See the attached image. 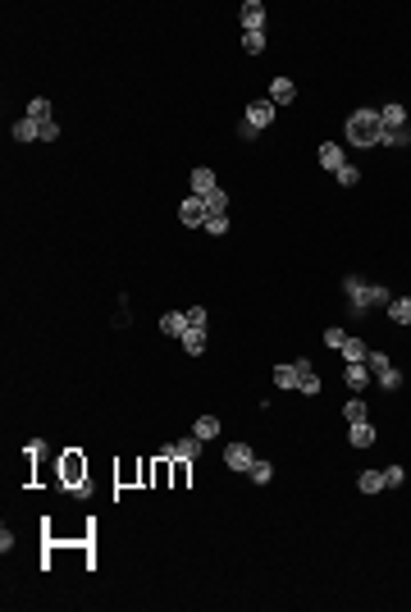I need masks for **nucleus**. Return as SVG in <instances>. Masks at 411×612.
Listing matches in <instances>:
<instances>
[{"instance_id":"nucleus-27","label":"nucleus","mask_w":411,"mask_h":612,"mask_svg":"<svg viewBox=\"0 0 411 612\" xmlns=\"http://www.w3.org/2000/svg\"><path fill=\"white\" fill-rule=\"evenodd\" d=\"M247 475H251V480H256V484H270L274 480V466H270V461H251V470H247Z\"/></svg>"},{"instance_id":"nucleus-19","label":"nucleus","mask_w":411,"mask_h":612,"mask_svg":"<svg viewBox=\"0 0 411 612\" xmlns=\"http://www.w3.org/2000/svg\"><path fill=\"white\" fill-rule=\"evenodd\" d=\"M178 343H183V352H187V357H201V352H206V329H187V334H183Z\"/></svg>"},{"instance_id":"nucleus-4","label":"nucleus","mask_w":411,"mask_h":612,"mask_svg":"<svg viewBox=\"0 0 411 612\" xmlns=\"http://www.w3.org/2000/svg\"><path fill=\"white\" fill-rule=\"evenodd\" d=\"M251 461H256V452H251V443H242V439H233L224 448V466L228 470H251Z\"/></svg>"},{"instance_id":"nucleus-34","label":"nucleus","mask_w":411,"mask_h":612,"mask_svg":"<svg viewBox=\"0 0 411 612\" xmlns=\"http://www.w3.org/2000/svg\"><path fill=\"white\" fill-rule=\"evenodd\" d=\"M325 343H329V348H334V352H338V348H343V343H347V334H343V329H338V325H334V329H325Z\"/></svg>"},{"instance_id":"nucleus-23","label":"nucleus","mask_w":411,"mask_h":612,"mask_svg":"<svg viewBox=\"0 0 411 612\" xmlns=\"http://www.w3.org/2000/svg\"><path fill=\"white\" fill-rule=\"evenodd\" d=\"M343 420H347V425H357V420H370V407L361 402V398H352V402L343 407Z\"/></svg>"},{"instance_id":"nucleus-22","label":"nucleus","mask_w":411,"mask_h":612,"mask_svg":"<svg viewBox=\"0 0 411 612\" xmlns=\"http://www.w3.org/2000/svg\"><path fill=\"white\" fill-rule=\"evenodd\" d=\"M357 489H361V493H384V470H361Z\"/></svg>"},{"instance_id":"nucleus-11","label":"nucleus","mask_w":411,"mask_h":612,"mask_svg":"<svg viewBox=\"0 0 411 612\" xmlns=\"http://www.w3.org/2000/svg\"><path fill=\"white\" fill-rule=\"evenodd\" d=\"M215 169H210V164H196L192 169V197H210V192H215Z\"/></svg>"},{"instance_id":"nucleus-5","label":"nucleus","mask_w":411,"mask_h":612,"mask_svg":"<svg viewBox=\"0 0 411 612\" xmlns=\"http://www.w3.org/2000/svg\"><path fill=\"white\" fill-rule=\"evenodd\" d=\"M206 215H210V210H206V197H183V206H178V219H183L187 229H201Z\"/></svg>"},{"instance_id":"nucleus-7","label":"nucleus","mask_w":411,"mask_h":612,"mask_svg":"<svg viewBox=\"0 0 411 612\" xmlns=\"http://www.w3.org/2000/svg\"><path fill=\"white\" fill-rule=\"evenodd\" d=\"M343 380H347V389H352V393H361V389H370V384H375V375H370L366 361H352V366L343 371Z\"/></svg>"},{"instance_id":"nucleus-20","label":"nucleus","mask_w":411,"mask_h":612,"mask_svg":"<svg viewBox=\"0 0 411 612\" xmlns=\"http://www.w3.org/2000/svg\"><path fill=\"white\" fill-rule=\"evenodd\" d=\"M389 320H393V325H411V297H393V302H389Z\"/></svg>"},{"instance_id":"nucleus-31","label":"nucleus","mask_w":411,"mask_h":612,"mask_svg":"<svg viewBox=\"0 0 411 612\" xmlns=\"http://www.w3.org/2000/svg\"><path fill=\"white\" fill-rule=\"evenodd\" d=\"M187 325H192V329H206V325H210L206 306H187Z\"/></svg>"},{"instance_id":"nucleus-21","label":"nucleus","mask_w":411,"mask_h":612,"mask_svg":"<svg viewBox=\"0 0 411 612\" xmlns=\"http://www.w3.org/2000/svg\"><path fill=\"white\" fill-rule=\"evenodd\" d=\"M366 366H370V375H389L393 371V361H389V352H379V348H370V357H366Z\"/></svg>"},{"instance_id":"nucleus-25","label":"nucleus","mask_w":411,"mask_h":612,"mask_svg":"<svg viewBox=\"0 0 411 612\" xmlns=\"http://www.w3.org/2000/svg\"><path fill=\"white\" fill-rule=\"evenodd\" d=\"M28 119L46 124V119H51V101H46V96H33V101H28Z\"/></svg>"},{"instance_id":"nucleus-28","label":"nucleus","mask_w":411,"mask_h":612,"mask_svg":"<svg viewBox=\"0 0 411 612\" xmlns=\"http://www.w3.org/2000/svg\"><path fill=\"white\" fill-rule=\"evenodd\" d=\"M201 229L210 233V238H224V233H228V215H206Z\"/></svg>"},{"instance_id":"nucleus-3","label":"nucleus","mask_w":411,"mask_h":612,"mask_svg":"<svg viewBox=\"0 0 411 612\" xmlns=\"http://www.w3.org/2000/svg\"><path fill=\"white\" fill-rule=\"evenodd\" d=\"M60 480H65V489H74V493L87 489V461H83L78 448H69L65 457H60Z\"/></svg>"},{"instance_id":"nucleus-13","label":"nucleus","mask_w":411,"mask_h":612,"mask_svg":"<svg viewBox=\"0 0 411 612\" xmlns=\"http://www.w3.org/2000/svg\"><path fill=\"white\" fill-rule=\"evenodd\" d=\"M187 329H192L187 325V311H165L160 316V334H169V339H183Z\"/></svg>"},{"instance_id":"nucleus-33","label":"nucleus","mask_w":411,"mask_h":612,"mask_svg":"<svg viewBox=\"0 0 411 612\" xmlns=\"http://www.w3.org/2000/svg\"><path fill=\"white\" fill-rule=\"evenodd\" d=\"M402 480H407V470H402V466H389V470H384V489H398Z\"/></svg>"},{"instance_id":"nucleus-8","label":"nucleus","mask_w":411,"mask_h":612,"mask_svg":"<svg viewBox=\"0 0 411 612\" xmlns=\"http://www.w3.org/2000/svg\"><path fill=\"white\" fill-rule=\"evenodd\" d=\"M270 124H274V105L270 101H251L247 105V128L256 133V128H270Z\"/></svg>"},{"instance_id":"nucleus-6","label":"nucleus","mask_w":411,"mask_h":612,"mask_svg":"<svg viewBox=\"0 0 411 612\" xmlns=\"http://www.w3.org/2000/svg\"><path fill=\"white\" fill-rule=\"evenodd\" d=\"M265 101H270V105H292V101H297V83L279 74V78L270 83V96H265Z\"/></svg>"},{"instance_id":"nucleus-15","label":"nucleus","mask_w":411,"mask_h":612,"mask_svg":"<svg viewBox=\"0 0 411 612\" xmlns=\"http://www.w3.org/2000/svg\"><path fill=\"white\" fill-rule=\"evenodd\" d=\"M201 448H206V439L187 434V439H178V443H174V457H183V461H196V457H201Z\"/></svg>"},{"instance_id":"nucleus-26","label":"nucleus","mask_w":411,"mask_h":612,"mask_svg":"<svg viewBox=\"0 0 411 612\" xmlns=\"http://www.w3.org/2000/svg\"><path fill=\"white\" fill-rule=\"evenodd\" d=\"M206 210H210V215H228V192L224 187H215V192L206 197Z\"/></svg>"},{"instance_id":"nucleus-24","label":"nucleus","mask_w":411,"mask_h":612,"mask_svg":"<svg viewBox=\"0 0 411 612\" xmlns=\"http://www.w3.org/2000/svg\"><path fill=\"white\" fill-rule=\"evenodd\" d=\"M192 434H196V439H206V443H210V439L219 434V420H215V416H196V430H192Z\"/></svg>"},{"instance_id":"nucleus-9","label":"nucleus","mask_w":411,"mask_h":612,"mask_svg":"<svg viewBox=\"0 0 411 612\" xmlns=\"http://www.w3.org/2000/svg\"><path fill=\"white\" fill-rule=\"evenodd\" d=\"M242 33H265V5H260V0H247V5H242Z\"/></svg>"},{"instance_id":"nucleus-12","label":"nucleus","mask_w":411,"mask_h":612,"mask_svg":"<svg viewBox=\"0 0 411 612\" xmlns=\"http://www.w3.org/2000/svg\"><path fill=\"white\" fill-rule=\"evenodd\" d=\"M379 124H384V128H407V105H402V101H389V105H379Z\"/></svg>"},{"instance_id":"nucleus-18","label":"nucleus","mask_w":411,"mask_h":612,"mask_svg":"<svg viewBox=\"0 0 411 612\" xmlns=\"http://www.w3.org/2000/svg\"><path fill=\"white\" fill-rule=\"evenodd\" d=\"M347 439H352V448H370V443H375V425H370V420H357Z\"/></svg>"},{"instance_id":"nucleus-29","label":"nucleus","mask_w":411,"mask_h":612,"mask_svg":"<svg viewBox=\"0 0 411 612\" xmlns=\"http://www.w3.org/2000/svg\"><path fill=\"white\" fill-rule=\"evenodd\" d=\"M357 183H361V169H357L352 160H347L343 169H338V187H357Z\"/></svg>"},{"instance_id":"nucleus-36","label":"nucleus","mask_w":411,"mask_h":612,"mask_svg":"<svg viewBox=\"0 0 411 612\" xmlns=\"http://www.w3.org/2000/svg\"><path fill=\"white\" fill-rule=\"evenodd\" d=\"M407 297H411V293H407Z\"/></svg>"},{"instance_id":"nucleus-10","label":"nucleus","mask_w":411,"mask_h":612,"mask_svg":"<svg viewBox=\"0 0 411 612\" xmlns=\"http://www.w3.org/2000/svg\"><path fill=\"white\" fill-rule=\"evenodd\" d=\"M10 137H14V142H42V124L23 114V119L10 124Z\"/></svg>"},{"instance_id":"nucleus-14","label":"nucleus","mask_w":411,"mask_h":612,"mask_svg":"<svg viewBox=\"0 0 411 612\" xmlns=\"http://www.w3.org/2000/svg\"><path fill=\"white\" fill-rule=\"evenodd\" d=\"M320 164H325L329 174H338V169H343V164H347L343 146H338V142H320Z\"/></svg>"},{"instance_id":"nucleus-35","label":"nucleus","mask_w":411,"mask_h":612,"mask_svg":"<svg viewBox=\"0 0 411 612\" xmlns=\"http://www.w3.org/2000/svg\"><path fill=\"white\" fill-rule=\"evenodd\" d=\"M55 137H60V124L46 119V124H42V142H55Z\"/></svg>"},{"instance_id":"nucleus-1","label":"nucleus","mask_w":411,"mask_h":612,"mask_svg":"<svg viewBox=\"0 0 411 612\" xmlns=\"http://www.w3.org/2000/svg\"><path fill=\"white\" fill-rule=\"evenodd\" d=\"M347 142H352V146H366V151L384 142V124H379V110L361 105V110H352V114H347Z\"/></svg>"},{"instance_id":"nucleus-30","label":"nucleus","mask_w":411,"mask_h":612,"mask_svg":"<svg viewBox=\"0 0 411 612\" xmlns=\"http://www.w3.org/2000/svg\"><path fill=\"white\" fill-rule=\"evenodd\" d=\"M242 51L260 55V51H265V33H242Z\"/></svg>"},{"instance_id":"nucleus-17","label":"nucleus","mask_w":411,"mask_h":612,"mask_svg":"<svg viewBox=\"0 0 411 612\" xmlns=\"http://www.w3.org/2000/svg\"><path fill=\"white\" fill-rule=\"evenodd\" d=\"M270 380L279 384V389H297V361H283V366H274Z\"/></svg>"},{"instance_id":"nucleus-32","label":"nucleus","mask_w":411,"mask_h":612,"mask_svg":"<svg viewBox=\"0 0 411 612\" xmlns=\"http://www.w3.org/2000/svg\"><path fill=\"white\" fill-rule=\"evenodd\" d=\"M187 466H192V461L174 457V489H183V484H187Z\"/></svg>"},{"instance_id":"nucleus-16","label":"nucleus","mask_w":411,"mask_h":612,"mask_svg":"<svg viewBox=\"0 0 411 612\" xmlns=\"http://www.w3.org/2000/svg\"><path fill=\"white\" fill-rule=\"evenodd\" d=\"M338 352H343V361L352 366V361H366V357H370V343H366V339H352V334H347V343H343Z\"/></svg>"},{"instance_id":"nucleus-2","label":"nucleus","mask_w":411,"mask_h":612,"mask_svg":"<svg viewBox=\"0 0 411 612\" xmlns=\"http://www.w3.org/2000/svg\"><path fill=\"white\" fill-rule=\"evenodd\" d=\"M343 293H347V302H352V316H370V306H389V302H393L389 288L361 284L357 274H347V279H343Z\"/></svg>"}]
</instances>
